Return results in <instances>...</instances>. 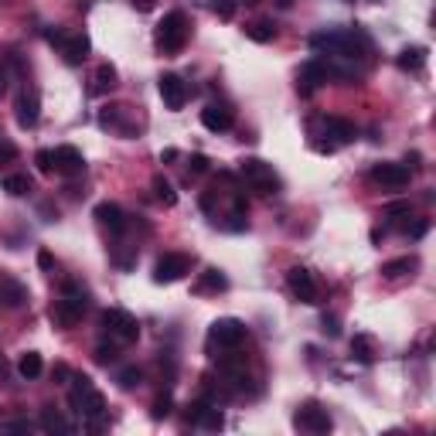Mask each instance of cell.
Instances as JSON below:
<instances>
[{
	"label": "cell",
	"instance_id": "1",
	"mask_svg": "<svg viewBox=\"0 0 436 436\" xmlns=\"http://www.w3.org/2000/svg\"><path fill=\"white\" fill-rule=\"evenodd\" d=\"M310 48L324 55H334V58H344V62H355V58H365L372 52V41L368 34L358 31V27H331V31H321L310 38Z\"/></svg>",
	"mask_w": 436,
	"mask_h": 436
},
{
	"label": "cell",
	"instance_id": "2",
	"mask_svg": "<svg viewBox=\"0 0 436 436\" xmlns=\"http://www.w3.org/2000/svg\"><path fill=\"white\" fill-rule=\"evenodd\" d=\"M72 392H69V402H72V409L85 419V426L92 430V433H99L103 430V416H106V395L92 385L89 375H72Z\"/></svg>",
	"mask_w": 436,
	"mask_h": 436
},
{
	"label": "cell",
	"instance_id": "3",
	"mask_svg": "<svg viewBox=\"0 0 436 436\" xmlns=\"http://www.w3.org/2000/svg\"><path fill=\"white\" fill-rule=\"evenodd\" d=\"M188 34H191V27H188V17L181 14V10H171L160 24H157V48L164 55H178L184 45H188Z\"/></svg>",
	"mask_w": 436,
	"mask_h": 436
},
{
	"label": "cell",
	"instance_id": "4",
	"mask_svg": "<svg viewBox=\"0 0 436 436\" xmlns=\"http://www.w3.org/2000/svg\"><path fill=\"white\" fill-rule=\"evenodd\" d=\"M239 171H242V178L249 181L253 191H259V195H276V191H280V178H276L273 164H266V160H259V157H246V160L239 164Z\"/></svg>",
	"mask_w": 436,
	"mask_h": 436
},
{
	"label": "cell",
	"instance_id": "5",
	"mask_svg": "<svg viewBox=\"0 0 436 436\" xmlns=\"http://www.w3.org/2000/svg\"><path fill=\"white\" fill-rule=\"evenodd\" d=\"M103 328L116 344H133V341L140 337V324H136V317H133L129 310H120V307L103 310Z\"/></svg>",
	"mask_w": 436,
	"mask_h": 436
},
{
	"label": "cell",
	"instance_id": "6",
	"mask_svg": "<svg viewBox=\"0 0 436 436\" xmlns=\"http://www.w3.org/2000/svg\"><path fill=\"white\" fill-rule=\"evenodd\" d=\"M246 334H249V328L239 317H218L211 324V331H208V341L218 344V348H239L246 341Z\"/></svg>",
	"mask_w": 436,
	"mask_h": 436
},
{
	"label": "cell",
	"instance_id": "7",
	"mask_svg": "<svg viewBox=\"0 0 436 436\" xmlns=\"http://www.w3.org/2000/svg\"><path fill=\"white\" fill-rule=\"evenodd\" d=\"M191 273V256L188 253H164L154 262V283H178Z\"/></svg>",
	"mask_w": 436,
	"mask_h": 436
},
{
	"label": "cell",
	"instance_id": "8",
	"mask_svg": "<svg viewBox=\"0 0 436 436\" xmlns=\"http://www.w3.org/2000/svg\"><path fill=\"white\" fill-rule=\"evenodd\" d=\"M286 286H290V293H293L300 304H317V297H321L317 280H314V273H310L307 266H293V269L286 273Z\"/></svg>",
	"mask_w": 436,
	"mask_h": 436
},
{
	"label": "cell",
	"instance_id": "9",
	"mask_svg": "<svg viewBox=\"0 0 436 436\" xmlns=\"http://www.w3.org/2000/svg\"><path fill=\"white\" fill-rule=\"evenodd\" d=\"M368 178H372V184H379V188L399 191V188L409 184V167H406V164H388V160H382V164H375V167L368 171Z\"/></svg>",
	"mask_w": 436,
	"mask_h": 436
},
{
	"label": "cell",
	"instance_id": "10",
	"mask_svg": "<svg viewBox=\"0 0 436 436\" xmlns=\"http://www.w3.org/2000/svg\"><path fill=\"white\" fill-rule=\"evenodd\" d=\"M293 426L297 430H304V433H314V436H321V433H331V416H328V409H321V406H304V409H297L293 412Z\"/></svg>",
	"mask_w": 436,
	"mask_h": 436
},
{
	"label": "cell",
	"instance_id": "11",
	"mask_svg": "<svg viewBox=\"0 0 436 436\" xmlns=\"http://www.w3.org/2000/svg\"><path fill=\"white\" fill-rule=\"evenodd\" d=\"M157 92H160V99L167 109H181V106L188 103V82L174 72H167V76L157 78Z\"/></svg>",
	"mask_w": 436,
	"mask_h": 436
},
{
	"label": "cell",
	"instance_id": "12",
	"mask_svg": "<svg viewBox=\"0 0 436 436\" xmlns=\"http://www.w3.org/2000/svg\"><path fill=\"white\" fill-rule=\"evenodd\" d=\"M324 82H328V65L317 62V58H314V62H304L300 72H297V92H300V96H314Z\"/></svg>",
	"mask_w": 436,
	"mask_h": 436
},
{
	"label": "cell",
	"instance_id": "13",
	"mask_svg": "<svg viewBox=\"0 0 436 436\" xmlns=\"http://www.w3.org/2000/svg\"><path fill=\"white\" fill-rule=\"evenodd\" d=\"M92 215H96V222H99L109 235H123V232H127V215H123V208L116 205V202H99Z\"/></svg>",
	"mask_w": 436,
	"mask_h": 436
},
{
	"label": "cell",
	"instance_id": "14",
	"mask_svg": "<svg viewBox=\"0 0 436 436\" xmlns=\"http://www.w3.org/2000/svg\"><path fill=\"white\" fill-rule=\"evenodd\" d=\"M38 116H41V96H38V89H24L17 96V123L31 129L38 123Z\"/></svg>",
	"mask_w": 436,
	"mask_h": 436
},
{
	"label": "cell",
	"instance_id": "15",
	"mask_svg": "<svg viewBox=\"0 0 436 436\" xmlns=\"http://www.w3.org/2000/svg\"><path fill=\"white\" fill-rule=\"evenodd\" d=\"M232 123H235V116H232L229 106L211 103L202 109V127L211 129V133H225V129H232Z\"/></svg>",
	"mask_w": 436,
	"mask_h": 436
},
{
	"label": "cell",
	"instance_id": "16",
	"mask_svg": "<svg viewBox=\"0 0 436 436\" xmlns=\"http://www.w3.org/2000/svg\"><path fill=\"white\" fill-rule=\"evenodd\" d=\"M82 314H85V307H78L69 297H62V300H55V307H52V324L62 328V331H69V328H76L78 321H82Z\"/></svg>",
	"mask_w": 436,
	"mask_h": 436
},
{
	"label": "cell",
	"instance_id": "17",
	"mask_svg": "<svg viewBox=\"0 0 436 436\" xmlns=\"http://www.w3.org/2000/svg\"><path fill=\"white\" fill-rule=\"evenodd\" d=\"M58 52L65 55L69 65H82L85 55H89V34L85 31H76V34H65V41L58 45Z\"/></svg>",
	"mask_w": 436,
	"mask_h": 436
},
{
	"label": "cell",
	"instance_id": "18",
	"mask_svg": "<svg viewBox=\"0 0 436 436\" xmlns=\"http://www.w3.org/2000/svg\"><path fill=\"white\" fill-rule=\"evenodd\" d=\"M55 164H58V171H62L65 178H78V174L85 171V157L78 154L76 147H69V143L55 150Z\"/></svg>",
	"mask_w": 436,
	"mask_h": 436
},
{
	"label": "cell",
	"instance_id": "19",
	"mask_svg": "<svg viewBox=\"0 0 436 436\" xmlns=\"http://www.w3.org/2000/svg\"><path fill=\"white\" fill-rule=\"evenodd\" d=\"M0 300H3V307L21 310L27 304V286L17 283L14 276H0Z\"/></svg>",
	"mask_w": 436,
	"mask_h": 436
},
{
	"label": "cell",
	"instance_id": "20",
	"mask_svg": "<svg viewBox=\"0 0 436 436\" xmlns=\"http://www.w3.org/2000/svg\"><path fill=\"white\" fill-rule=\"evenodd\" d=\"M324 129H328V136H334V147H337V143H351V140L358 136L355 123L344 120V116H324Z\"/></svg>",
	"mask_w": 436,
	"mask_h": 436
},
{
	"label": "cell",
	"instance_id": "21",
	"mask_svg": "<svg viewBox=\"0 0 436 436\" xmlns=\"http://www.w3.org/2000/svg\"><path fill=\"white\" fill-rule=\"evenodd\" d=\"M222 290H229V276L222 269H215V266H208L195 283V293H222Z\"/></svg>",
	"mask_w": 436,
	"mask_h": 436
},
{
	"label": "cell",
	"instance_id": "22",
	"mask_svg": "<svg viewBox=\"0 0 436 436\" xmlns=\"http://www.w3.org/2000/svg\"><path fill=\"white\" fill-rule=\"evenodd\" d=\"M127 109H129V106H109L103 116H99V127H103V129H120L123 136H129L133 127L127 123Z\"/></svg>",
	"mask_w": 436,
	"mask_h": 436
},
{
	"label": "cell",
	"instance_id": "23",
	"mask_svg": "<svg viewBox=\"0 0 436 436\" xmlns=\"http://www.w3.org/2000/svg\"><path fill=\"white\" fill-rule=\"evenodd\" d=\"M395 65H399L402 72H419V69L426 65V48H419V45L402 48V52L395 55Z\"/></svg>",
	"mask_w": 436,
	"mask_h": 436
},
{
	"label": "cell",
	"instance_id": "24",
	"mask_svg": "<svg viewBox=\"0 0 436 436\" xmlns=\"http://www.w3.org/2000/svg\"><path fill=\"white\" fill-rule=\"evenodd\" d=\"M419 266V259L416 256H399V259H388L382 266V276L385 280H399V276H409L412 269Z\"/></svg>",
	"mask_w": 436,
	"mask_h": 436
},
{
	"label": "cell",
	"instance_id": "25",
	"mask_svg": "<svg viewBox=\"0 0 436 436\" xmlns=\"http://www.w3.org/2000/svg\"><path fill=\"white\" fill-rule=\"evenodd\" d=\"M41 430H45V433H72V423H69L62 412H55L52 406H45V409H41Z\"/></svg>",
	"mask_w": 436,
	"mask_h": 436
},
{
	"label": "cell",
	"instance_id": "26",
	"mask_svg": "<svg viewBox=\"0 0 436 436\" xmlns=\"http://www.w3.org/2000/svg\"><path fill=\"white\" fill-rule=\"evenodd\" d=\"M150 188H154V198L164 208H174V205H178V191H174V184H171L167 178H160V174H157V178L150 181Z\"/></svg>",
	"mask_w": 436,
	"mask_h": 436
},
{
	"label": "cell",
	"instance_id": "27",
	"mask_svg": "<svg viewBox=\"0 0 436 436\" xmlns=\"http://www.w3.org/2000/svg\"><path fill=\"white\" fill-rule=\"evenodd\" d=\"M17 372H21V379H38L41 372H45V361L38 351H24L21 358H17Z\"/></svg>",
	"mask_w": 436,
	"mask_h": 436
},
{
	"label": "cell",
	"instance_id": "28",
	"mask_svg": "<svg viewBox=\"0 0 436 436\" xmlns=\"http://www.w3.org/2000/svg\"><path fill=\"white\" fill-rule=\"evenodd\" d=\"M351 355L368 365V361L375 358V337H372V334H355V337H351Z\"/></svg>",
	"mask_w": 436,
	"mask_h": 436
},
{
	"label": "cell",
	"instance_id": "29",
	"mask_svg": "<svg viewBox=\"0 0 436 436\" xmlns=\"http://www.w3.org/2000/svg\"><path fill=\"white\" fill-rule=\"evenodd\" d=\"M246 38H253V41H259V45H266V41H273L276 38V24L273 21H253V24H246Z\"/></svg>",
	"mask_w": 436,
	"mask_h": 436
},
{
	"label": "cell",
	"instance_id": "30",
	"mask_svg": "<svg viewBox=\"0 0 436 436\" xmlns=\"http://www.w3.org/2000/svg\"><path fill=\"white\" fill-rule=\"evenodd\" d=\"M0 184H3V191H7L10 198H24L27 191H31V178H27V174H7Z\"/></svg>",
	"mask_w": 436,
	"mask_h": 436
},
{
	"label": "cell",
	"instance_id": "31",
	"mask_svg": "<svg viewBox=\"0 0 436 436\" xmlns=\"http://www.w3.org/2000/svg\"><path fill=\"white\" fill-rule=\"evenodd\" d=\"M116 382H120V388H123V392H133V388H140V385H143V372H140L136 365H129V368H120Z\"/></svg>",
	"mask_w": 436,
	"mask_h": 436
},
{
	"label": "cell",
	"instance_id": "32",
	"mask_svg": "<svg viewBox=\"0 0 436 436\" xmlns=\"http://www.w3.org/2000/svg\"><path fill=\"white\" fill-rule=\"evenodd\" d=\"M116 69L106 62V65H99L96 69V85H92V92H106V89H116Z\"/></svg>",
	"mask_w": 436,
	"mask_h": 436
},
{
	"label": "cell",
	"instance_id": "33",
	"mask_svg": "<svg viewBox=\"0 0 436 436\" xmlns=\"http://www.w3.org/2000/svg\"><path fill=\"white\" fill-rule=\"evenodd\" d=\"M195 426H205V430H222V426H225V416H222V409H215V406L208 402Z\"/></svg>",
	"mask_w": 436,
	"mask_h": 436
},
{
	"label": "cell",
	"instance_id": "34",
	"mask_svg": "<svg viewBox=\"0 0 436 436\" xmlns=\"http://www.w3.org/2000/svg\"><path fill=\"white\" fill-rule=\"evenodd\" d=\"M409 211H412L409 202H388V205H385V218L402 229V218H409Z\"/></svg>",
	"mask_w": 436,
	"mask_h": 436
},
{
	"label": "cell",
	"instance_id": "35",
	"mask_svg": "<svg viewBox=\"0 0 436 436\" xmlns=\"http://www.w3.org/2000/svg\"><path fill=\"white\" fill-rule=\"evenodd\" d=\"M92 358L99 361V365H113V361L120 358V348H116V344H96Z\"/></svg>",
	"mask_w": 436,
	"mask_h": 436
},
{
	"label": "cell",
	"instance_id": "36",
	"mask_svg": "<svg viewBox=\"0 0 436 436\" xmlns=\"http://www.w3.org/2000/svg\"><path fill=\"white\" fill-rule=\"evenodd\" d=\"M34 164H38L41 174H55V171H58V164H55V150H38V154H34Z\"/></svg>",
	"mask_w": 436,
	"mask_h": 436
},
{
	"label": "cell",
	"instance_id": "37",
	"mask_svg": "<svg viewBox=\"0 0 436 436\" xmlns=\"http://www.w3.org/2000/svg\"><path fill=\"white\" fill-rule=\"evenodd\" d=\"M211 10H215L222 21H232V17H235V0H211Z\"/></svg>",
	"mask_w": 436,
	"mask_h": 436
},
{
	"label": "cell",
	"instance_id": "38",
	"mask_svg": "<svg viewBox=\"0 0 436 436\" xmlns=\"http://www.w3.org/2000/svg\"><path fill=\"white\" fill-rule=\"evenodd\" d=\"M321 331L328 334V337H337V334H341V321L331 317V314H324V317H321Z\"/></svg>",
	"mask_w": 436,
	"mask_h": 436
},
{
	"label": "cell",
	"instance_id": "39",
	"mask_svg": "<svg viewBox=\"0 0 436 436\" xmlns=\"http://www.w3.org/2000/svg\"><path fill=\"white\" fill-rule=\"evenodd\" d=\"M164 416H171V395L167 392L157 395V402H154V419H164Z\"/></svg>",
	"mask_w": 436,
	"mask_h": 436
},
{
	"label": "cell",
	"instance_id": "40",
	"mask_svg": "<svg viewBox=\"0 0 436 436\" xmlns=\"http://www.w3.org/2000/svg\"><path fill=\"white\" fill-rule=\"evenodd\" d=\"M188 171H191V174H205V171H208V157L205 154H191V160H188Z\"/></svg>",
	"mask_w": 436,
	"mask_h": 436
},
{
	"label": "cell",
	"instance_id": "41",
	"mask_svg": "<svg viewBox=\"0 0 436 436\" xmlns=\"http://www.w3.org/2000/svg\"><path fill=\"white\" fill-rule=\"evenodd\" d=\"M38 266H41L45 273H52V269H55V256L48 253V249H41V253H38Z\"/></svg>",
	"mask_w": 436,
	"mask_h": 436
},
{
	"label": "cell",
	"instance_id": "42",
	"mask_svg": "<svg viewBox=\"0 0 436 436\" xmlns=\"http://www.w3.org/2000/svg\"><path fill=\"white\" fill-rule=\"evenodd\" d=\"M38 211L45 215V222H58V208H55L52 202H41V205H38Z\"/></svg>",
	"mask_w": 436,
	"mask_h": 436
},
{
	"label": "cell",
	"instance_id": "43",
	"mask_svg": "<svg viewBox=\"0 0 436 436\" xmlns=\"http://www.w3.org/2000/svg\"><path fill=\"white\" fill-rule=\"evenodd\" d=\"M426 229H430V222H426V218H419V222H416L412 229H406V232H409L412 239H423V235H426Z\"/></svg>",
	"mask_w": 436,
	"mask_h": 436
},
{
	"label": "cell",
	"instance_id": "44",
	"mask_svg": "<svg viewBox=\"0 0 436 436\" xmlns=\"http://www.w3.org/2000/svg\"><path fill=\"white\" fill-rule=\"evenodd\" d=\"M3 430H7V433H27L31 426H27L24 419H14V423H3Z\"/></svg>",
	"mask_w": 436,
	"mask_h": 436
},
{
	"label": "cell",
	"instance_id": "45",
	"mask_svg": "<svg viewBox=\"0 0 436 436\" xmlns=\"http://www.w3.org/2000/svg\"><path fill=\"white\" fill-rule=\"evenodd\" d=\"M3 160H17V147L3 143V147H0V164H3Z\"/></svg>",
	"mask_w": 436,
	"mask_h": 436
},
{
	"label": "cell",
	"instance_id": "46",
	"mask_svg": "<svg viewBox=\"0 0 436 436\" xmlns=\"http://www.w3.org/2000/svg\"><path fill=\"white\" fill-rule=\"evenodd\" d=\"M129 3H133L136 10H143V14H147V10H154V0H129Z\"/></svg>",
	"mask_w": 436,
	"mask_h": 436
},
{
	"label": "cell",
	"instance_id": "47",
	"mask_svg": "<svg viewBox=\"0 0 436 436\" xmlns=\"http://www.w3.org/2000/svg\"><path fill=\"white\" fill-rule=\"evenodd\" d=\"M202 208H205V211H211V208H215V195H211V191H208V195H202Z\"/></svg>",
	"mask_w": 436,
	"mask_h": 436
},
{
	"label": "cell",
	"instance_id": "48",
	"mask_svg": "<svg viewBox=\"0 0 436 436\" xmlns=\"http://www.w3.org/2000/svg\"><path fill=\"white\" fill-rule=\"evenodd\" d=\"M55 379H72V372L65 365H55Z\"/></svg>",
	"mask_w": 436,
	"mask_h": 436
},
{
	"label": "cell",
	"instance_id": "49",
	"mask_svg": "<svg viewBox=\"0 0 436 436\" xmlns=\"http://www.w3.org/2000/svg\"><path fill=\"white\" fill-rule=\"evenodd\" d=\"M164 160H178V150H174V147H167V150H160V164H164Z\"/></svg>",
	"mask_w": 436,
	"mask_h": 436
},
{
	"label": "cell",
	"instance_id": "50",
	"mask_svg": "<svg viewBox=\"0 0 436 436\" xmlns=\"http://www.w3.org/2000/svg\"><path fill=\"white\" fill-rule=\"evenodd\" d=\"M3 89H7V72H0V96H3Z\"/></svg>",
	"mask_w": 436,
	"mask_h": 436
},
{
	"label": "cell",
	"instance_id": "51",
	"mask_svg": "<svg viewBox=\"0 0 436 436\" xmlns=\"http://www.w3.org/2000/svg\"><path fill=\"white\" fill-rule=\"evenodd\" d=\"M242 3H259V0H242Z\"/></svg>",
	"mask_w": 436,
	"mask_h": 436
},
{
	"label": "cell",
	"instance_id": "52",
	"mask_svg": "<svg viewBox=\"0 0 436 436\" xmlns=\"http://www.w3.org/2000/svg\"><path fill=\"white\" fill-rule=\"evenodd\" d=\"M0 372H3V358H0Z\"/></svg>",
	"mask_w": 436,
	"mask_h": 436
},
{
	"label": "cell",
	"instance_id": "53",
	"mask_svg": "<svg viewBox=\"0 0 436 436\" xmlns=\"http://www.w3.org/2000/svg\"><path fill=\"white\" fill-rule=\"evenodd\" d=\"M280 3H283V7H286V3H290V0H280Z\"/></svg>",
	"mask_w": 436,
	"mask_h": 436
},
{
	"label": "cell",
	"instance_id": "54",
	"mask_svg": "<svg viewBox=\"0 0 436 436\" xmlns=\"http://www.w3.org/2000/svg\"><path fill=\"white\" fill-rule=\"evenodd\" d=\"M375 3H379V0H375Z\"/></svg>",
	"mask_w": 436,
	"mask_h": 436
}]
</instances>
